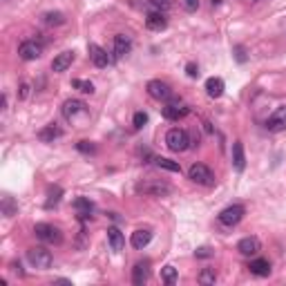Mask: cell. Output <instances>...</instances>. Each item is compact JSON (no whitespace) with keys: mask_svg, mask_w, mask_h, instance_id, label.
<instances>
[{"mask_svg":"<svg viewBox=\"0 0 286 286\" xmlns=\"http://www.w3.org/2000/svg\"><path fill=\"white\" fill-rule=\"evenodd\" d=\"M3 210H5V215H7V217H14L18 212V206L14 204V199H11V197H5L3 199Z\"/></svg>","mask_w":286,"mask_h":286,"instance_id":"31","label":"cell"},{"mask_svg":"<svg viewBox=\"0 0 286 286\" xmlns=\"http://www.w3.org/2000/svg\"><path fill=\"white\" fill-rule=\"evenodd\" d=\"M150 239H152V230H148V228H139V230H135V233H132L130 244H132V248L141 251V248H145V246L150 244Z\"/></svg>","mask_w":286,"mask_h":286,"instance_id":"18","label":"cell"},{"mask_svg":"<svg viewBox=\"0 0 286 286\" xmlns=\"http://www.w3.org/2000/svg\"><path fill=\"white\" fill-rule=\"evenodd\" d=\"M246 215V208L244 206H239V204H233V206H228V208H224L222 212H219V224H224V226H237V224L244 219Z\"/></svg>","mask_w":286,"mask_h":286,"instance_id":"5","label":"cell"},{"mask_svg":"<svg viewBox=\"0 0 286 286\" xmlns=\"http://www.w3.org/2000/svg\"><path fill=\"white\" fill-rule=\"evenodd\" d=\"M266 130L269 132H284L286 130V105H279L275 112L266 119Z\"/></svg>","mask_w":286,"mask_h":286,"instance_id":"9","label":"cell"},{"mask_svg":"<svg viewBox=\"0 0 286 286\" xmlns=\"http://www.w3.org/2000/svg\"><path fill=\"white\" fill-rule=\"evenodd\" d=\"M157 166H159L161 170H168V172H181L179 163L172 161V159H166V157H159V159H157Z\"/></svg>","mask_w":286,"mask_h":286,"instance_id":"27","label":"cell"},{"mask_svg":"<svg viewBox=\"0 0 286 286\" xmlns=\"http://www.w3.org/2000/svg\"><path fill=\"white\" fill-rule=\"evenodd\" d=\"M248 271L257 277H269L271 275V261L269 259H253L248 264Z\"/></svg>","mask_w":286,"mask_h":286,"instance_id":"20","label":"cell"},{"mask_svg":"<svg viewBox=\"0 0 286 286\" xmlns=\"http://www.w3.org/2000/svg\"><path fill=\"white\" fill-rule=\"evenodd\" d=\"M130 52H132V40H130V36H125V34L114 36V56H117V58H123V56H127Z\"/></svg>","mask_w":286,"mask_h":286,"instance_id":"17","label":"cell"},{"mask_svg":"<svg viewBox=\"0 0 286 286\" xmlns=\"http://www.w3.org/2000/svg\"><path fill=\"white\" fill-rule=\"evenodd\" d=\"M166 145L172 152H184L190 148V135H188L184 127H172L166 135Z\"/></svg>","mask_w":286,"mask_h":286,"instance_id":"1","label":"cell"},{"mask_svg":"<svg viewBox=\"0 0 286 286\" xmlns=\"http://www.w3.org/2000/svg\"><path fill=\"white\" fill-rule=\"evenodd\" d=\"M29 90H32V87H29V83H20V92H18V96H20V99H27Z\"/></svg>","mask_w":286,"mask_h":286,"instance_id":"37","label":"cell"},{"mask_svg":"<svg viewBox=\"0 0 286 286\" xmlns=\"http://www.w3.org/2000/svg\"><path fill=\"white\" fill-rule=\"evenodd\" d=\"M60 197H63V190H60L58 186H50V190H47V202H45V206H47V208L56 206V204L60 202Z\"/></svg>","mask_w":286,"mask_h":286,"instance_id":"26","label":"cell"},{"mask_svg":"<svg viewBox=\"0 0 286 286\" xmlns=\"http://www.w3.org/2000/svg\"><path fill=\"white\" fill-rule=\"evenodd\" d=\"M210 3H212V5H222V0H210Z\"/></svg>","mask_w":286,"mask_h":286,"instance_id":"40","label":"cell"},{"mask_svg":"<svg viewBox=\"0 0 286 286\" xmlns=\"http://www.w3.org/2000/svg\"><path fill=\"white\" fill-rule=\"evenodd\" d=\"M74 208L81 212V217L83 219H87V217H92V210H94V204L90 202L87 197H76L74 199Z\"/></svg>","mask_w":286,"mask_h":286,"instance_id":"24","label":"cell"},{"mask_svg":"<svg viewBox=\"0 0 286 286\" xmlns=\"http://www.w3.org/2000/svg\"><path fill=\"white\" fill-rule=\"evenodd\" d=\"M145 27L150 29V32H161V29L168 27V18L161 14V11H150L148 16H145Z\"/></svg>","mask_w":286,"mask_h":286,"instance_id":"14","label":"cell"},{"mask_svg":"<svg viewBox=\"0 0 286 286\" xmlns=\"http://www.w3.org/2000/svg\"><path fill=\"white\" fill-rule=\"evenodd\" d=\"M235 54H237V60H239V63H244V60H246V56H244V47H235Z\"/></svg>","mask_w":286,"mask_h":286,"instance_id":"39","label":"cell"},{"mask_svg":"<svg viewBox=\"0 0 286 286\" xmlns=\"http://www.w3.org/2000/svg\"><path fill=\"white\" fill-rule=\"evenodd\" d=\"M188 179H190L192 184H199V186L215 184V174H212V170L208 166H204V163H192L190 170H188Z\"/></svg>","mask_w":286,"mask_h":286,"instance_id":"3","label":"cell"},{"mask_svg":"<svg viewBox=\"0 0 286 286\" xmlns=\"http://www.w3.org/2000/svg\"><path fill=\"white\" fill-rule=\"evenodd\" d=\"M145 90H148V94L155 101H168V99H172V87H170L168 83L159 81V78H155V81H148Z\"/></svg>","mask_w":286,"mask_h":286,"instance_id":"7","label":"cell"},{"mask_svg":"<svg viewBox=\"0 0 286 286\" xmlns=\"http://www.w3.org/2000/svg\"><path fill=\"white\" fill-rule=\"evenodd\" d=\"M63 137V132H60V127H56V123H52V125H45L42 130L38 132V139L40 141H45V143H54L56 139Z\"/></svg>","mask_w":286,"mask_h":286,"instance_id":"23","label":"cell"},{"mask_svg":"<svg viewBox=\"0 0 286 286\" xmlns=\"http://www.w3.org/2000/svg\"><path fill=\"white\" fill-rule=\"evenodd\" d=\"M107 241H109V248H112L114 253H119L125 244V237L117 226H112V228H107Z\"/></svg>","mask_w":286,"mask_h":286,"instance_id":"21","label":"cell"},{"mask_svg":"<svg viewBox=\"0 0 286 286\" xmlns=\"http://www.w3.org/2000/svg\"><path fill=\"white\" fill-rule=\"evenodd\" d=\"M145 123H148V114H145V112H137L135 119H132V125H135L137 130H141Z\"/></svg>","mask_w":286,"mask_h":286,"instance_id":"32","label":"cell"},{"mask_svg":"<svg viewBox=\"0 0 286 286\" xmlns=\"http://www.w3.org/2000/svg\"><path fill=\"white\" fill-rule=\"evenodd\" d=\"M150 277V261H137L135 269H132V284L135 286H143Z\"/></svg>","mask_w":286,"mask_h":286,"instance_id":"12","label":"cell"},{"mask_svg":"<svg viewBox=\"0 0 286 286\" xmlns=\"http://www.w3.org/2000/svg\"><path fill=\"white\" fill-rule=\"evenodd\" d=\"M155 7H159V9H170V7H174V0H150Z\"/></svg>","mask_w":286,"mask_h":286,"instance_id":"34","label":"cell"},{"mask_svg":"<svg viewBox=\"0 0 286 286\" xmlns=\"http://www.w3.org/2000/svg\"><path fill=\"white\" fill-rule=\"evenodd\" d=\"M233 166L237 172H244V168H246V155H244V143L241 141L233 143Z\"/></svg>","mask_w":286,"mask_h":286,"instance_id":"19","label":"cell"},{"mask_svg":"<svg viewBox=\"0 0 286 286\" xmlns=\"http://www.w3.org/2000/svg\"><path fill=\"white\" fill-rule=\"evenodd\" d=\"M40 54H42V45L36 40H23L18 45V56L23 60H36V58H40Z\"/></svg>","mask_w":286,"mask_h":286,"instance_id":"8","label":"cell"},{"mask_svg":"<svg viewBox=\"0 0 286 286\" xmlns=\"http://www.w3.org/2000/svg\"><path fill=\"white\" fill-rule=\"evenodd\" d=\"M224 87H226V85H224V81L217 78V76H212V78L206 81V94H208L210 99H219V96L224 94Z\"/></svg>","mask_w":286,"mask_h":286,"instance_id":"22","label":"cell"},{"mask_svg":"<svg viewBox=\"0 0 286 286\" xmlns=\"http://www.w3.org/2000/svg\"><path fill=\"white\" fill-rule=\"evenodd\" d=\"M186 74L190 76V78H197V76H199V68H197L194 63H188V65H186Z\"/></svg>","mask_w":286,"mask_h":286,"instance_id":"35","label":"cell"},{"mask_svg":"<svg viewBox=\"0 0 286 286\" xmlns=\"http://www.w3.org/2000/svg\"><path fill=\"white\" fill-rule=\"evenodd\" d=\"M87 52H90V60H92L96 68H107V65L112 63L109 54L103 50L101 45H96V42H90V45H87Z\"/></svg>","mask_w":286,"mask_h":286,"instance_id":"10","label":"cell"},{"mask_svg":"<svg viewBox=\"0 0 286 286\" xmlns=\"http://www.w3.org/2000/svg\"><path fill=\"white\" fill-rule=\"evenodd\" d=\"M188 112H190V107L179 105V103H168L166 107H161V114H163V117H166L168 121H179V119H184Z\"/></svg>","mask_w":286,"mask_h":286,"instance_id":"13","label":"cell"},{"mask_svg":"<svg viewBox=\"0 0 286 286\" xmlns=\"http://www.w3.org/2000/svg\"><path fill=\"white\" fill-rule=\"evenodd\" d=\"M85 112V103L83 101H78V99H68L63 103V117L72 121V119H76L78 114H83Z\"/></svg>","mask_w":286,"mask_h":286,"instance_id":"15","label":"cell"},{"mask_svg":"<svg viewBox=\"0 0 286 286\" xmlns=\"http://www.w3.org/2000/svg\"><path fill=\"white\" fill-rule=\"evenodd\" d=\"M137 190L150 194V197H168V194H172V186L166 184V181H143V184L137 186Z\"/></svg>","mask_w":286,"mask_h":286,"instance_id":"4","label":"cell"},{"mask_svg":"<svg viewBox=\"0 0 286 286\" xmlns=\"http://www.w3.org/2000/svg\"><path fill=\"white\" fill-rule=\"evenodd\" d=\"M42 23L50 27H56V25H63L65 23V16L60 14V11H47V14L42 16Z\"/></svg>","mask_w":286,"mask_h":286,"instance_id":"25","label":"cell"},{"mask_svg":"<svg viewBox=\"0 0 286 286\" xmlns=\"http://www.w3.org/2000/svg\"><path fill=\"white\" fill-rule=\"evenodd\" d=\"M76 148H78V152H85V155H92V152H96V148L90 141H78Z\"/></svg>","mask_w":286,"mask_h":286,"instance_id":"33","label":"cell"},{"mask_svg":"<svg viewBox=\"0 0 286 286\" xmlns=\"http://www.w3.org/2000/svg\"><path fill=\"white\" fill-rule=\"evenodd\" d=\"M27 259H29V264L34 266V269H40V271H47L52 266V253L47 251L45 246H34V248H29L27 251Z\"/></svg>","mask_w":286,"mask_h":286,"instance_id":"2","label":"cell"},{"mask_svg":"<svg viewBox=\"0 0 286 286\" xmlns=\"http://www.w3.org/2000/svg\"><path fill=\"white\" fill-rule=\"evenodd\" d=\"M34 233L40 241H45V244H60V241H63L60 230L56 226H52V224H36Z\"/></svg>","mask_w":286,"mask_h":286,"instance_id":"6","label":"cell"},{"mask_svg":"<svg viewBox=\"0 0 286 286\" xmlns=\"http://www.w3.org/2000/svg\"><path fill=\"white\" fill-rule=\"evenodd\" d=\"M199 284H204V286H210V284H215L217 282V273L215 269H204L202 273H199Z\"/></svg>","mask_w":286,"mask_h":286,"instance_id":"29","label":"cell"},{"mask_svg":"<svg viewBox=\"0 0 286 286\" xmlns=\"http://www.w3.org/2000/svg\"><path fill=\"white\" fill-rule=\"evenodd\" d=\"M72 87L83 92V94H94V83L83 81V78H74V81H72Z\"/></svg>","mask_w":286,"mask_h":286,"instance_id":"28","label":"cell"},{"mask_svg":"<svg viewBox=\"0 0 286 286\" xmlns=\"http://www.w3.org/2000/svg\"><path fill=\"white\" fill-rule=\"evenodd\" d=\"M161 279L168 286H172L174 282H177V269H174V266H166V269L161 271Z\"/></svg>","mask_w":286,"mask_h":286,"instance_id":"30","label":"cell"},{"mask_svg":"<svg viewBox=\"0 0 286 286\" xmlns=\"http://www.w3.org/2000/svg\"><path fill=\"white\" fill-rule=\"evenodd\" d=\"M194 257H202V259H206V257H212V251H210V248H206V246H202L197 253H194Z\"/></svg>","mask_w":286,"mask_h":286,"instance_id":"36","label":"cell"},{"mask_svg":"<svg viewBox=\"0 0 286 286\" xmlns=\"http://www.w3.org/2000/svg\"><path fill=\"white\" fill-rule=\"evenodd\" d=\"M72 63H74V52H60L56 58L52 60V70L56 72V74H60V72H65V70H70L72 68Z\"/></svg>","mask_w":286,"mask_h":286,"instance_id":"16","label":"cell"},{"mask_svg":"<svg viewBox=\"0 0 286 286\" xmlns=\"http://www.w3.org/2000/svg\"><path fill=\"white\" fill-rule=\"evenodd\" d=\"M237 251L241 255H246V257H251V255H257L261 251V241L257 237H244V239H239V244H237Z\"/></svg>","mask_w":286,"mask_h":286,"instance_id":"11","label":"cell"},{"mask_svg":"<svg viewBox=\"0 0 286 286\" xmlns=\"http://www.w3.org/2000/svg\"><path fill=\"white\" fill-rule=\"evenodd\" d=\"M199 7V0H186V9L188 11H197Z\"/></svg>","mask_w":286,"mask_h":286,"instance_id":"38","label":"cell"}]
</instances>
